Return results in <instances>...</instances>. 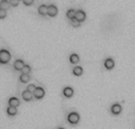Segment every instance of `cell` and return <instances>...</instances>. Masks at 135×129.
<instances>
[{"mask_svg": "<svg viewBox=\"0 0 135 129\" xmlns=\"http://www.w3.org/2000/svg\"><path fill=\"white\" fill-rule=\"evenodd\" d=\"M11 59V53L7 50H1L0 51V62L1 63H7Z\"/></svg>", "mask_w": 135, "mask_h": 129, "instance_id": "6da1fadb", "label": "cell"}, {"mask_svg": "<svg viewBox=\"0 0 135 129\" xmlns=\"http://www.w3.org/2000/svg\"><path fill=\"white\" fill-rule=\"evenodd\" d=\"M68 121L71 123V124H76L78 121H80V115L78 113H70V114L68 115Z\"/></svg>", "mask_w": 135, "mask_h": 129, "instance_id": "7a4b0ae2", "label": "cell"}, {"mask_svg": "<svg viewBox=\"0 0 135 129\" xmlns=\"http://www.w3.org/2000/svg\"><path fill=\"white\" fill-rule=\"evenodd\" d=\"M33 95H34V97H37V98H42V97H44V95H45V91H44L43 88L37 86L33 92Z\"/></svg>", "mask_w": 135, "mask_h": 129, "instance_id": "3957f363", "label": "cell"}, {"mask_svg": "<svg viewBox=\"0 0 135 129\" xmlns=\"http://www.w3.org/2000/svg\"><path fill=\"white\" fill-rule=\"evenodd\" d=\"M122 111V107H121V104H119V103H115V104L111 105V113L115 115H119Z\"/></svg>", "mask_w": 135, "mask_h": 129, "instance_id": "277c9868", "label": "cell"}, {"mask_svg": "<svg viewBox=\"0 0 135 129\" xmlns=\"http://www.w3.org/2000/svg\"><path fill=\"white\" fill-rule=\"evenodd\" d=\"M13 66H14V69H17V70H23V68L25 66L24 61H23V59H17V61L14 62Z\"/></svg>", "mask_w": 135, "mask_h": 129, "instance_id": "5b68a950", "label": "cell"}, {"mask_svg": "<svg viewBox=\"0 0 135 129\" xmlns=\"http://www.w3.org/2000/svg\"><path fill=\"white\" fill-rule=\"evenodd\" d=\"M76 19H77V20H80V22H83V20L85 19V12H84V11H82V9H77Z\"/></svg>", "mask_w": 135, "mask_h": 129, "instance_id": "8992f818", "label": "cell"}, {"mask_svg": "<svg viewBox=\"0 0 135 129\" xmlns=\"http://www.w3.org/2000/svg\"><path fill=\"white\" fill-rule=\"evenodd\" d=\"M38 12L40 13L42 15H45L49 13V6H46V5H40L39 7H38Z\"/></svg>", "mask_w": 135, "mask_h": 129, "instance_id": "52a82bcc", "label": "cell"}, {"mask_svg": "<svg viewBox=\"0 0 135 129\" xmlns=\"http://www.w3.org/2000/svg\"><path fill=\"white\" fill-rule=\"evenodd\" d=\"M57 12H58L57 6H55V5H49V13H47V14L51 15V17H55V15L57 14Z\"/></svg>", "mask_w": 135, "mask_h": 129, "instance_id": "ba28073f", "label": "cell"}, {"mask_svg": "<svg viewBox=\"0 0 135 129\" xmlns=\"http://www.w3.org/2000/svg\"><path fill=\"white\" fill-rule=\"evenodd\" d=\"M114 65H115V62H114L113 58H107L104 61V66L107 69H113Z\"/></svg>", "mask_w": 135, "mask_h": 129, "instance_id": "9c48e42d", "label": "cell"}, {"mask_svg": "<svg viewBox=\"0 0 135 129\" xmlns=\"http://www.w3.org/2000/svg\"><path fill=\"white\" fill-rule=\"evenodd\" d=\"M63 94H64L65 97H71V96L74 95V89L70 88V86H66V88H64V90H63Z\"/></svg>", "mask_w": 135, "mask_h": 129, "instance_id": "30bf717a", "label": "cell"}, {"mask_svg": "<svg viewBox=\"0 0 135 129\" xmlns=\"http://www.w3.org/2000/svg\"><path fill=\"white\" fill-rule=\"evenodd\" d=\"M76 9H74V8H70V9H68V12H66V17L69 19H71V20H72V19H75L76 18Z\"/></svg>", "mask_w": 135, "mask_h": 129, "instance_id": "8fae6325", "label": "cell"}, {"mask_svg": "<svg viewBox=\"0 0 135 129\" xmlns=\"http://www.w3.org/2000/svg\"><path fill=\"white\" fill-rule=\"evenodd\" d=\"M8 104L9 107H18L19 105V100L17 97H11L8 101Z\"/></svg>", "mask_w": 135, "mask_h": 129, "instance_id": "7c38bea8", "label": "cell"}, {"mask_svg": "<svg viewBox=\"0 0 135 129\" xmlns=\"http://www.w3.org/2000/svg\"><path fill=\"white\" fill-rule=\"evenodd\" d=\"M23 97H24L25 101H31L32 100V92L28 91V90H25V91H23Z\"/></svg>", "mask_w": 135, "mask_h": 129, "instance_id": "4fadbf2b", "label": "cell"}, {"mask_svg": "<svg viewBox=\"0 0 135 129\" xmlns=\"http://www.w3.org/2000/svg\"><path fill=\"white\" fill-rule=\"evenodd\" d=\"M72 72H74V75H76V76H81V75L83 74V68L76 65V66L74 68V70H72Z\"/></svg>", "mask_w": 135, "mask_h": 129, "instance_id": "5bb4252c", "label": "cell"}, {"mask_svg": "<svg viewBox=\"0 0 135 129\" xmlns=\"http://www.w3.org/2000/svg\"><path fill=\"white\" fill-rule=\"evenodd\" d=\"M9 5H11V4H9V0H1V1H0V8H3V9H6Z\"/></svg>", "mask_w": 135, "mask_h": 129, "instance_id": "9a60e30c", "label": "cell"}, {"mask_svg": "<svg viewBox=\"0 0 135 129\" xmlns=\"http://www.w3.org/2000/svg\"><path fill=\"white\" fill-rule=\"evenodd\" d=\"M78 61H80V56L77 55V53H72V55L70 56V62H71V63L76 64Z\"/></svg>", "mask_w": 135, "mask_h": 129, "instance_id": "2e32d148", "label": "cell"}, {"mask_svg": "<svg viewBox=\"0 0 135 129\" xmlns=\"http://www.w3.org/2000/svg\"><path fill=\"white\" fill-rule=\"evenodd\" d=\"M28 80H30V75L28 74H22V76H20V82L26 83V82H28Z\"/></svg>", "mask_w": 135, "mask_h": 129, "instance_id": "e0dca14e", "label": "cell"}, {"mask_svg": "<svg viewBox=\"0 0 135 129\" xmlns=\"http://www.w3.org/2000/svg\"><path fill=\"white\" fill-rule=\"evenodd\" d=\"M7 113H8V115H11V116L15 115L17 114V107H8L7 108Z\"/></svg>", "mask_w": 135, "mask_h": 129, "instance_id": "ac0fdd59", "label": "cell"}, {"mask_svg": "<svg viewBox=\"0 0 135 129\" xmlns=\"http://www.w3.org/2000/svg\"><path fill=\"white\" fill-rule=\"evenodd\" d=\"M30 71H31V66H30V65H25L24 68H23L22 72H23V74H30Z\"/></svg>", "mask_w": 135, "mask_h": 129, "instance_id": "d6986e66", "label": "cell"}, {"mask_svg": "<svg viewBox=\"0 0 135 129\" xmlns=\"http://www.w3.org/2000/svg\"><path fill=\"white\" fill-rule=\"evenodd\" d=\"M71 25H72V26H75V27H77V26H80V25H81V22H80V20H77V19L75 18V19H72V20H71Z\"/></svg>", "mask_w": 135, "mask_h": 129, "instance_id": "ffe728a7", "label": "cell"}, {"mask_svg": "<svg viewBox=\"0 0 135 129\" xmlns=\"http://www.w3.org/2000/svg\"><path fill=\"white\" fill-rule=\"evenodd\" d=\"M36 88H37V86L34 85V84H30V85L27 86V90H28V91H31V92H34Z\"/></svg>", "mask_w": 135, "mask_h": 129, "instance_id": "44dd1931", "label": "cell"}, {"mask_svg": "<svg viewBox=\"0 0 135 129\" xmlns=\"http://www.w3.org/2000/svg\"><path fill=\"white\" fill-rule=\"evenodd\" d=\"M5 15H6V9L0 8V18H5Z\"/></svg>", "mask_w": 135, "mask_h": 129, "instance_id": "7402d4cb", "label": "cell"}, {"mask_svg": "<svg viewBox=\"0 0 135 129\" xmlns=\"http://www.w3.org/2000/svg\"><path fill=\"white\" fill-rule=\"evenodd\" d=\"M9 4H11L12 6H17L19 4V0H9Z\"/></svg>", "mask_w": 135, "mask_h": 129, "instance_id": "603a6c76", "label": "cell"}, {"mask_svg": "<svg viewBox=\"0 0 135 129\" xmlns=\"http://www.w3.org/2000/svg\"><path fill=\"white\" fill-rule=\"evenodd\" d=\"M25 5H32L33 4V0H23Z\"/></svg>", "mask_w": 135, "mask_h": 129, "instance_id": "cb8c5ba5", "label": "cell"}, {"mask_svg": "<svg viewBox=\"0 0 135 129\" xmlns=\"http://www.w3.org/2000/svg\"><path fill=\"white\" fill-rule=\"evenodd\" d=\"M58 129H64V128H58Z\"/></svg>", "mask_w": 135, "mask_h": 129, "instance_id": "d4e9b609", "label": "cell"}]
</instances>
